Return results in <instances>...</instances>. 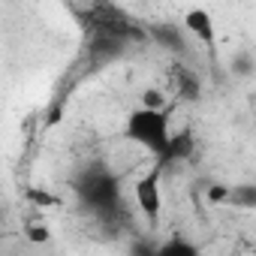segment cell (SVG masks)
<instances>
[{
	"label": "cell",
	"instance_id": "cell-1",
	"mask_svg": "<svg viewBox=\"0 0 256 256\" xmlns=\"http://www.w3.org/2000/svg\"><path fill=\"white\" fill-rule=\"evenodd\" d=\"M172 136V108L163 112H151V108H133L124 120V139L142 145L148 154L160 157L169 145Z\"/></svg>",
	"mask_w": 256,
	"mask_h": 256
},
{
	"label": "cell",
	"instance_id": "cell-2",
	"mask_svg": "<svg viewBox=\"0 0 256 256\" xmlns=\"http://www.w3.org/2000/svg\"><path fill=\"white\" fill-rule=\"evenodd\" d=\"M133 199H136V208L142 211V217L148 223H157L160 220V214H163V169L157 163L145 175L136 178Z\"/></svg>",
	"mask_w": 256,
	"mask_h": 256
},
{
	"label": "cell",
	"instance_id": "cell-3",
	"mask_svg": "<svg viewBox=\"0 0 256 256\" xmlns=\"http://www.w3.org/2000/svg\"><path fill=\"white\" fill-rule=\"evenodd\" d=\"M193 151H196V136H193L190 126H184V130H178V133L169 136V145H166V151L157 157V166L166 172L172 163H181V160L193 157Z\"/></svg>",
	"mask_w": 256,
	"mask_h": 256
},
{
	"label": "cell",
	"instance_id": "cell-4",
	"mask_svg": "<svg viewBox=\"0 0 256 256\" xmlns=\"http://www.w3.org/2000/svg\"><path fill=\"white\" fill-rule=\"evenodd\" d=\"M82 199L90 202V205H112L118 199V184L112 175L106 172H90L84 187H82Z\"/></svg>",
	"mask_w": 256,
	"mask_h": 256
},
{
	"label": "cell",
	"instance_id": "cell-5",
	"mask_svg": "<svg viewBox=\"0 0 256 256\" xmlns=\"http://www.w3.org/2000/svg\"><path fill=\"white\" fill-rule=\"evenodd\" d=\"M184 30L190 36H196L205 48H214L217 46V30H214V18L208 10H187L184 12Z\"/></svg>",
	"mask_w": 256,
	"mask_h": 256
},
{
	"label": "cell",
	"instance_id": "cell-6",
	"mask_svg": "<svg viewBox=\"0 0 256 256\" xmlns=\"http://www.w3.org/2000/svg\"><path fill=\"white\" fill-rule=\"evenodd\" d=\"M154 256H202V247L187 235H169L154 244Z\"/></svg>",
	"mask_w": 256,
	"mask_h": 256
},
{
	"label": "cell",
	"instance_id": "cell-7",
	"mask_svg": "<svg viewBox=\"0 0 256 256\" xmlns=\"http://www.w3.org/2000/svg\"><path fill=\"white\" fill-rule=\"evenodd\" d=\"M226 202H232V205H244V208H253V205H256V187H253V184L229 187V196H226Z\"/></svg>",
	"mask_w": 256,
	"mask_h": 256
},
{
	"label": "cell",
	"instance_id": "cell-8",
	"mask_svg": "<svg viewBox=\"0 0 256 256\" xmlns=\"http://www.w3.org/2000/svg\"><path fill=\"white\" fill-rule=\"evenodd\" d=\"M142 108H151V112H163V108H169L166 94L157 90V88H148V90L142 94Z\"/></svg>",
	"mask_w": 256,
	"mask_h": 256
},
{
	"label": "cell",
	"instance_id": "cell-9",
	"mask_svg": "<svg viewBox=\"0 0 256 256\" xmlns=\"http://www.w3.org/2000/svg\"><path fill=\"white\" fill-rule=\"evenodd\" d=\"M28 241H34V244H48V241H52L48 226H42V223H28Z\"/></svg>",
	"mask_w": 256,
	"mask_h": 256
},
{
	"label": "cell",
	"instance_id": "cell-10",
	"mask_svg": "<svg viewBox=\"0 0 256 256\" xmlns=\"http://www.w3.org/2000/svg\"><path fill=\"white\" fill-rule=\"evenodd\" d=\"M232 66H235L238 76H250V72H253V58H250V54H238V58L232 60Z\"/></svg>",
	"mask_w": 256,
	"mask_h": 256
},
{
	"label": "cell",
	"instance_id": "cell-11",
	"mask_svg": "<svg viewBox=\"0 0 256 256\" xmlns=\"http://www.w3.org/2000/svg\"><path fill=\"white\" fill-rule=\"evenodd\" d=\"M154 244L157 241H148V238H139L130 250V256H154Z\"/></svg>",
	"mask_w": 256,
	"mask_h": 256
},
{
	"label": "cell",
	"instance_id": "cell-12",
	"mask_svg": "<svg viewBox=\"0 0 256 256\" xmlns=\"http://www.w3.org/2000/svg\"><path fill=\"white\" fill-rule=\"evenodd\" d=\"M226 196H229V187H220V184L208 187V199L211 202H226Z\"/></svg>",
	"mask_w": 256,
	"mask_h": 256
},
{
	"label": "cell",
	"instance_id": "cell-13",
	"mask_svg": "<svg viewBox=\"0 0 256 256\" xmlns=\"http://www.w3.org/2000/svg\"><path fill=\"white\" fill-rule=\"evenodd\" d=\"M28 196H30L34 202H40V205H54V202H58L54 196H46V190H30Z\"/></svg>",
	"mask_w": 256,
	"mask_h": 256
}]
</instances>
